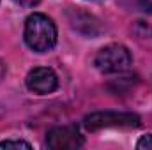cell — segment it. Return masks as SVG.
<instances>
[{"mask_svg": "<svg viewBox=\"0 0 152 150\" xmlns=\"http://www.w3.org/2000/svg\"><path fill=\"white\" fill-rule=\"evenodd\" d=\"M4 76H5V64L0 60V81L4 79Z\"/></svg>", "mask_w": 152, "mask_h": 150, "instance_id": "10", "label": "cell"}, {"mask_svg": "<svg viewBox=\"0 0 152 150\" xmlns=\"http://www.w3.org/2000/svg\"><path fill=\"white\" fill-rule=\"evenodd\" d=\"M138 4H140L142 11H145V12H152V0H138Z\"/></svg>", "mask_w": 152, "mask_h": 150, "instance_id": "9", "label": "cell"}, {"mask_svg": "<svg viewBox=\"0 0 152 150\" xmlns=\"http://www.w3.org/2000/svg\"><path fill=\"white\" fill-rule=\"evenodd\" d=\"M25 42L30 50L44 53L57 44V27L46 14L34 12L25 21Z\"/></svg>", "mask_w": 152, "mask_h": 150, "instance_id": "1", "label": "cell"}, {"mask_svg": "<svg viewBox=\"0 0 152 150\" xmlns=\"http://www.w3.org/2000/svg\"><path fill=\"white\" fill-rule=\"evenodd\" d=\"M83 125L87 131H99V129H131L140 125V117L134 113L120 111H96L83 118Z\"/></svg>", "mask_w": 152, "mask_h": 150, "instance_id": "2", "label": "cell"}, {"mask_svg": "<svg viewBox=\"0 0 152 150\" xmlns=\"http://www.w3.org/2000/svg\"><path fill=\"white\" fill-rule=\"evenodd\" d=\"M83 136L75 125H62V127H53L48 131L46 136V145L51 150H73L80 149L83 145Z\"/></svg>", "mask_w": 152, "mask_h": 150, "instance_id": "4", "label": "cell"}, {"mask_svg": "<svg viewBox=\"0 0 152 150\" xmlns=\"http://www.w3.org/2000/svg\"><path fill=\"white\" fill-rule=\"evenodd\" d=\"M133 62V57L129 50L122 44H110L104 46L97 55H96V67L104 73V74H113V73H122L126 71Z\"/></svg>", "mask_w": 152, "mask_h": 150, "instance_id": "3", "label": "cell"}, {"mask_svg": "<svg viewBox=\"0 0 152 150\" xmlns=\"http://www.w3.org/2000/svg\"><path fill=\"white\" fill-rule=\"evenodd\" d=\"M0 149H30V143L21 140H5L0 141Z\"/></svg>", "mask_w": 152, "mask_h": 150, "instance_id": "6", "label": "cell"}, {"mask_svg": "<svg viewBox=\"0 0 152 150\" xmlns=\"http://www.w3.org/2000/svg\"><path fill=\"white\" fill-rule=\"evenodd\" d=\"M14 4H18V5H21V7H36L41 0H12Z\"/></svg>", "mask_w": 152, "mask_h": 150, "instance_id": "8", "label": "cell"}, {"mask_svg": "<svg viewBox=\"0 0 152 150\" xmlns=\"http://www.w3.org/2000/svg\"><path fill=\"white\" fill-rule=\"evenodd\" d=\"M25 83H27V88L32 90L34 94L46 95V94H51L57 90L58 78L50 67H36L27 74Z\"/></svg>", "mask_w": 152, "mask_h": 150, "instance_id": "5", "label": "cell"}, {"mask_svg": "<svg viewBox=\"0 0 152 150\" xmlns=\"http://www.w3.org/2000/svg\"><path fill=\"white\" fill-rule=\"evenodd\" d=\"M136 149L140 150H152V134H145L140 138V141L136 143Z\"/></svg>", "mask_w": 152, "mask_h": 150, "instance_id": "7", "label": "cell"}]
</instances>
